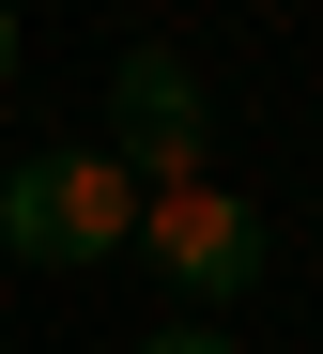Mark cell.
I'll return each mask as SVG.
<instances>
[{
    "label": "cell",
    "instance_id": "cell-5",
    "mask_svg": "<svg viewBox=\"0 0 323 354\" xmlns=\"http://www.w3.org/2000/svg\"><path fill=\"white\" fill-rule=\"evenodd\" d=\"M0 77H16V0H0Z\"/></svg>",
    "mask_w": 323,
    "mask_h": 354
},
{
    "label": "cell",
    "instance_id": "cell-2",
    "mask_svg": "<svg viewBox=\"0 0 323 354\" xmlns=\"http://www.w3.org/2000/svg\"><path fill=\"white\" fill-rule=\"evenodd\" d=\"M108 154L139 169V201L201 185V154H216V93H201L185 46H123V62H108Z\"/></svg>",
    "mask_w": 323,
    "mask_h": 354
},
{
    "label": "cell",
    "instance_id": "cell-4",
    "mask_svg": "<svg viewBox=\"0 0 323 354\" xmlns=\"http://www.w3.org/2000/svg\"><path fill=\"white\" fill-rule=\"evenodd\" d=\"M139 354H231V324H154Z\"/></svg>",
    "mask_w": 323,
    "mask_h": 354
},
{
    "label": "cell",
    "instance_id": "cell-3",
    "mask_svg": "<svg viewBox=\"0 0 323 354\" xmlns=\"http://www.w3.org/2000/svg\"><path fill=\"white\" fill-rule=\"evenodd\" d=\"M139 247H154V277L185 292V324H216L231 292H262V201L169 185V201H139Z\"/></svg>",
    "mask_w": 323,
    "mask_h": 354
},
{
    "label": "cell",
    "instance_id": "cell-1",
    "mask_svg": "<svg viewBox=\"0 0 323 354\" xmlns=\"http://www.w3.org/2000/svg\"><path fill=\"white\" fill-rule=\"evenodd\" d=\"M0 247H16L31 277H93L108 247H139V169H123L108 139L77 154V139H62V154H16V169H0Z\"/></svg>",
    "mask_w": 323,
    "mask_h": 354
}]
</instances>
